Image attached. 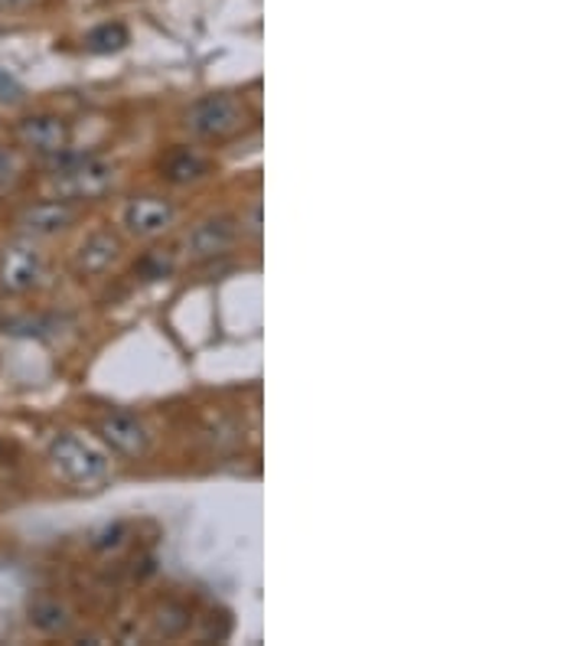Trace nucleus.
I'll use <instances>...</instances> for the list:
<instances>
[{
	"label": "nucleus",
	"instance_id": "nucleus-3",
	"mask_svg": "<svg viewBox=\"0 0 587 646\" xmlns=\"http://www.w3.org/2000/svg\"><path fill=\"white\" fill-rule=\"evenodd\" d=\"M56 190L70 200H95L105 190H111L115 183V167L108 160H95V157H75L60 163L56 177H53Z\"/></svg>",
	"mask_w": 587,
	"mask_h": 646
},
{
	"label": "nucleus",
	"instance_id": "nucleus-5",
	"mask_svg": "<svg viewBox=\"0 0 587 646\" xmlns=\"http://www.w3.org/2000/svg\"><path fill=\"white\" fill-rule=\"evenodd\" d=\"M17 135H20V141L26 144L30 150L46 153V157L66 153L70 138H73L70 125L60 115H30V118L20 121Z\"/></svg>",
	"mask_w": 587,
	"mask_h": 646
},
{
	"label": "nucleus",
	"instance_id": "nucleus-13",
	"mask_svg": "<svg viewBox=\"0 0 587 646\" xmlns=\"http://www.w3.org/2000/svg\"><path fill=\"white\" fill-rule=\"evenodd\" d=\"M30 621L43 631H63L70 621H66V611L60 604H33L30 607Z\"/></svg>",
	"mask_w": 587,
	"mask_h": 646
},
{
	"label": "nucleus",
	"instance_id": "nucleus-2",
	"mask_svg": "<svg viewBox=\"0 0 587 646\" xmlns=\"http://www.w3.org/2000/svg\"><path fill=\"white\" fill-rule=\"evenodd\" d=\"M186 128L200 138H232L245 128V105L235 95H206L200 98L190 115H186Z\"/></svg>",
	"mask_w": 587,
	"mask_h": 646
},
{
	"label": "nucleus",
	"instance_id": "nucleus-7",
	"mask_svg": "<svg viewBox=\"0 0 587 646\" xmlns=\"http://www.w3.org/2000/svg\"><path fill=\"white\" fill-rule=\"evenodd\" d=\"M75 206L66 200H46V203H33L26 206L17 225L26 232V235H56L63 229H70L75 222Z\"/></svg>",
	"mask_w": 587,
	"mask_h": 646
},
{
	"label": "nucleus",
	"instance_id": "nucleus-9",
	"mask_svg": "<svg viewBox=\"0 0 587 646\" xmlns=\"http://www.w3.org/2000/svg\"><path fill=\"white\" fill-rule=\"evenodd\" d=\"M232 242H235V229H232L228 219H203L190 232L186 248H190L193 258H216V255L232 248Z\"/></svg>",
	"mask_w": 587,
	"mask_h": 646
},
{
	"label": "nucleus",
	"instance_id": "nucleus-14",
	"mask_svg": "<svg viewBox=\"0 0 587 646\" xmlns=\"http://www.w3.org/2000/svg\"><path fill=\"white\" fill-rule=\"evenodd\" d=\"M0 102H3V105L23 102V85H20V78L7 70H0Z\"/></svg>",
	"mask_w": 587,
	"mask_h": 646
},
{
	"label": "nucleus",
	"instance_id": "nucleus-16",
	"mask_svg": "<svg viewBox=\"0 0 587 646\" xmlns=\"http://www.w3.org/2000/svg\"><path fill=\"white\" fill-rule=\"evenodd\" d=\"M30 0H0V10H20V7H26Z\"/></svg>",
	"mask_w": 587,
	"mask_h": 646
},
{
	"label": "nucleus",
	"instance_id": "nucleus-10",
	"mask_svg": "<svg viewBox=\"0 0 587 646\" xmlns=\"http://www.w3.org/2000/svg\"><path fill=\"white\" fill-rule=\"evenodd\" d=\"M118 252H121V242H118L115 232H108V229L92 232V235L82 242L78 255H75V268H78L82 275H102V272L118 258Z\"/></svg>",
	"mask_w": 587,
	"mask_h": 646
},
{
	"label": "nucleus",
	"instance_id": "nucleus-6",
	"mask_svg": "<svg viewBox=\"0 0 587 646\" xmlns=\"http://www.w3.org/2000/svg\"><path fill=\"white\" fill-rule=\"evenodd\" d=\"M98 434H102V441L111 451H118L125 457H141V454H147V447H150V434H147L145 425L135 415H125V412L105 415L98 422Z\"/></svg>",
	"mask_w": 587,
	"mask_h": 646
},
{
	"label": "nucleus",
	"instance_id": "nucleus-1",
	"mask_svg": "<svg viewBox=\"0 0 587 646\" xmlns=\"http://www.w3.org/2000/svg\"><path fill=\"white\" fill-rule=\"evenodd\" d=\"M50 460L60 470V477L75 484V487H92V484L105 480V474H108L105 454L95 451L78 434H56L53 444H50Z\"/></svg>",
	"mask_w": 587,
	"mask_h": 646
},
{
	"label": "nucleus",
	"instance_id": "nucleus-12",
	"mask_svg": "<svg viewBox=\"0 0 587 646\" xmlns=\"http://www.w3.org/2000/svg\"><path fill=\"white\" fill-rule=\"evenodd\" d=\"M206 170H210V163H206L203 157L190 153V150H180L177 157H170V160H167V177H170L173 183H190V180H200Z\"/></svg>",
	"mask_w": 587,
	"mask_h": 646
},
{
	"label": "nucleus",
	"instance_id": "nucleus-15",
	"mask_svg": "<svg viewBox=\"0 0 587 646\" xmlns=\"http://www.w3.org/2000/svg\"><path fill=\"white\" fill-rule=\"evenodd\" d=\"M145 272L150 278H163L167 272H170V262L167 258H160V255H150L145 262Z\"/></svg>",
	"mask_w": 587,
	"mask_h": 646
},
{
	"label": "nucleus",
	"instance_id": "nucleus-4",
	"mask_svg": "<svg viewBox=\"0 0 587 646\" xmlns=\"http://www.w3.org/2000/svg\"><path fill=\"white\" fill-rule=\"evenodd\" d=\"M40 278H43V258L33 245L13 242L0 252V287L3 290L23 294L40 285Z\"/></svg>",
	"mask_w": 587,
	"mask_h": 646
},
{
	"label": "nucleus",
	"instance_id": "nucleus-8",
	"mask_svg": "<svg viewBox=\"0 0 587 646\" xmlns=\"http://www.w3.org/2000/svg\"><path fill=\"white\" fill-rule=\"evenodd\" d=\"M173 215H177V210H173L170 200L145 197V200H135V203L125 206V225L135 235H157L173 222Z\"/></svg>",
	"mask_w": 587,
	"mask_h": 646
},
{
	"label": "nucleus",
	"instance_id": "nucleus-11",
	"mask_svg": "<svg viewBox=\"0 0 587 646\" xmlns=\"http://www.w3.org/2000/svg\"><path fill=\"white\" fill-rule=\"evenodd\" d=\"M128 46V27L125 23H102L85 36L88 53H118Z\"/></svg>",
	"mask_w": 587,
	"mask_h": 646
}]
</instances>
